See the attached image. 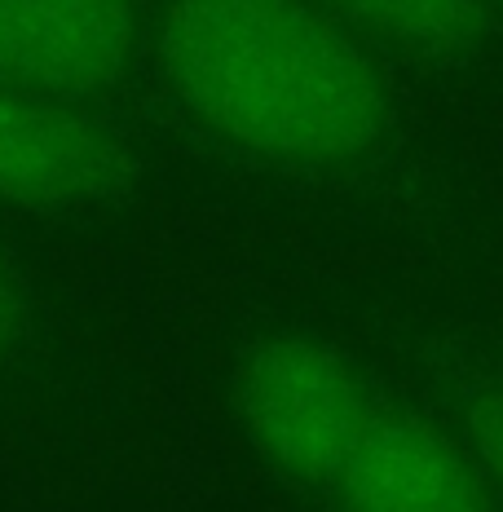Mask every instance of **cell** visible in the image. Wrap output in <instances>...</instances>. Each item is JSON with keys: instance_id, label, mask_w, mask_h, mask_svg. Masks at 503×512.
<instances>
[{"instance_id": "7a4b0ae2", "label": "cell", "mask_w": 503, "mask_h": 512, "mask_svg": "<svg viewBox=\"0 0 503 512\" xmlns=\"http://www.w3.org/2000/svg\"><path fill=\"white\" fill-rule=\"evenodd\" d=\"M243 437L323 512H503L464 437L384 393L340 345L278 358L248 393Z\"/></svg>"}, {"instance_id": "6da1fadb", "label": "cell", "mask_w": 503, "mask_h": 512, "mask_svg": "<svg viewBox=\"0 0 503 512\" xmlns=\"http://www.w3.org/2000/svg\"><path fill=\"white\" fill-rule=\"evenodd\" d=\"M155 58L181 115L261 164L353 168L393 124L380 49L314 0H168Z\"/></svg>"}, {"instance_id": "5b68a950", "label": "cell", "mask_w": 503, "mask_h": 512, "mask_svg": "<svg viewBox=\"0 0 503 512\" xmlns=\"http://www.w3.org/2000/svg\"><path fill=\"white\" fill-rule=\"evenodd\" d=\"M367 45L398 49L406 58L446 62L468 53L486 31L481 0H314Z\"/></svg>"}, {"instance_id": "8992f818", "label": "cell", "mask_w": 503, "mask_h": 512, "mask_svg": "<svg viewBox=\"0 0 503 512\" xmlns=\"http://www.w3.org/2000/svg\"><path fill=\"white\" fill-rule=\"evenodd\" d=\"M459 437L473 451V460L481 468V477L495 490L499 508H503V380L481 384L473 398H464L459 411Z\"/></svg>"}, {"instance_id": "277c9868", "label": "cell", "mask_w": 503, "mask_h": 512, "mask_svg": "<svg viewBox=\"0 0 503 512\" xmlns=\"http://www.w3.org/2000/svg\"><path fill=\"white\" fill-rule=\"evenodd\" d=\"M133 0H0V80L89 106L137 58Z\"/></svg>"}, {"instance_id": "52a82bcc", "label": "cell", "mask_w": 503, "mask_h": 512, "mask_svg": "<svg viewBox=\"0 0 503 512\" xmlns=\"http://www.w3.org/2000/svg\"><path fill=\"white\" fill-rule=\"evenodd\" d=\"M31 327H36V301H31V283L18 270V261L0 243V362L14 358L27 345Z\"/></svg>"}, {"instance_id": "3957f363", "label": "cell", "mask_w": 503, "mask_h": 512, "mask_svg": "<svg viewBox=\"0 0 503 512\" xmlns=\"http://www.w3.org/2000/svg\"><path fill=\"white\" fill-rule=\"evenodd\" d=\"M133 186V155L89 106L0 80V199L36 212H84Z\"/></svg>"}, {"instance_id": "ba28073f", "label": "cell", "mask_w": 503, "mask_h": 512, "mask_svg": "<svg viewBox=\"0 0 503 512\" xmlns=\"http://www.w3.org/2000/svg\"><path fill=\"white\" fill-rule=\"evenodd\" d=\"M481 5H486V9H503V0H481Z\"/></svg>"}]
</instances>
